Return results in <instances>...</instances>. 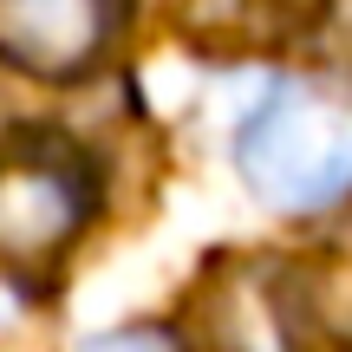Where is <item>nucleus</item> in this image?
Here are the masks:
<instances>
[{"instance_id": "obj_1", "label": "nucleus", "mask_w": 352, "mask_h": 352, "mask_svg": "<svg viewBox=\"0 0 352 352\" xmlns=\"http://www.w3.org/2000/svg\"><path fill=\"white\" fill-rule=\"evenodd\" d=\"M241 176L274 209H327L352 189V91L320 78L274 85L241 124Z\"/></svg>"}, {"instance_id": "obj_3", "label": "nucleus", "mask_w": 352, "mask_h": 352, "mask_svg": "<svg viewBox=\"0 0 352 352\" xmlns=\"http://www.w3.org/2000/svg\"><path fill=\"white\" fill-rule=\"evenodd\" d=\"M111 0H0V52L33 72H78L98 52Z\"/></svg>"}, {"instance_id": "obj_4", "label": "nucleus", "mask_w": 352, "mask_h": 352, "mask_svg": "<svg viewBox=\"0 0 352 352\" xmlns=\"http://www.w3.org/2000/svg\"><path fill=\"white\" fill-rule=\"evenodd\" d=\"M85 352H183L170 340V333H157V327H124V333H104V340H91Z\"/></svg>"}, {"instance_id": "obj_2", "label": "nucleus", "mask_w": 352, "mask_h": 352, "mask_svg": "<svg viewBox=\"0 0 352 352\" xmlns=\"http://www.w3.org/2000/svg\"><path fill=\"white\" fill-rule=\"evenodd\" d=\"M85 222V183L59 157L0 164V261H46Z\"/></svg>"}]
</instances>
